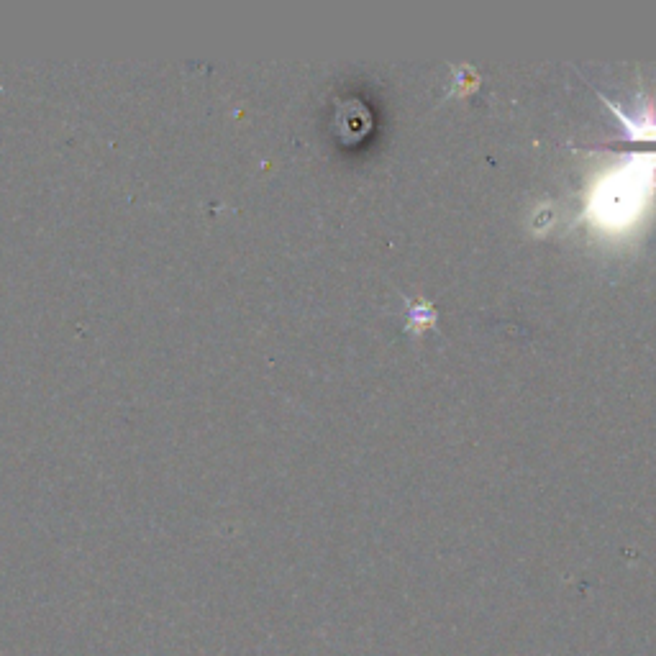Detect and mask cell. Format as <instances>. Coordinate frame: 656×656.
Instances as JSON below:
<instances>
[{
  "mask_svg": "<svg viewBox=\"0 0 656 656\" xmlns=\"http://www.w3.org/2000/svg\"><path fill=\"white\" fill-rule=\"evenodd\" d=\"M405 303L410 305V321H408V331H421V328L431 326V323H436V311L431 308V303H413L410 298H405Z\"/></svg>",
  "mask_w": 656,
  "mask_h": 656,
  "instance_id": "6da1fadb",
  "label": "cell"
}]
</instances>
